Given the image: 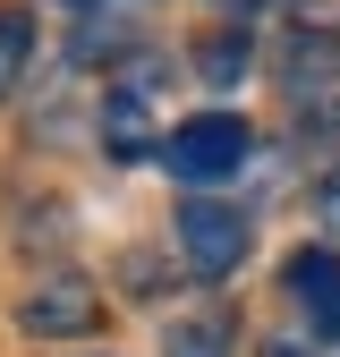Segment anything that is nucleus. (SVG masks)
<instances>
[{
    "label": "nucleus",
    "instance_id": "obj_9",
    "mask_svg": "<svg viewBox=\"0 0 340 357\" xmlns=\"http://www.w3.org/2000/svg\"><path fill=\"white\" fill-rule=\"evenodd\" d=\"M238 68H247V34H212V43H204V77H212V85H230Z\"/></svg>",
    "mask_w": 340,
    "mask_h": 357
},
{
    "label": "nucleus",
    "instance_id": "obj_1",
    "mask_svg": "<svg viewBox=\"0 0 340 357\" xmlns=\"http://www.w3.org/2000/svg\"><path fill=\"white\" fill-rule=\"evenodd\" d=\"M153 153L170 162V178H187V188H212V178H238V170H247L255 128H247L238 111H196V119H179V128H170Z\"/></svg>",
    "mask_w": 340,
    "mask_h": 357
},
{
    "label": "nucleus",
    "instance_id": "obj_7",
    "mask_svg": "<svg viewBox=\"0 0 340 357\" xmlns=\"http://www.w3.org/2000/svg\"><path fill=\"white\" fill-rule=\"evenodd\" d=\"M26 60H34V17L26 9H0V94L26 77Z\"/></svg>",
    "mask_w": 340,
    "mask_h": 357
},
{
    "label": "nucleus",
    "instance_id": "obj_2",
    "mask_svg": "<svg viewBox=\"0 0 340 357\" xmlns=\"http://www.w3.org/2000/svg\"><path fill=\"white\" fill-rule=\"evenodd\" d=\"M179 255L196 264L204 281H222V273H238V255H247V221H238L230 204H212V196L179 204Z\"/></svg>",
    "mask_w": 340,
    "mask_h": 357
},
{
    "label": "nucleus",
    "instance_id": "obj_6",
    "mask_svg": "<svg viewBox=\"0 0 340 357\" xmlns=\"http://www.w3.org/2000/svg\"><path fill=\"white\" fill-rule=\"evenodd\" d=\"M111 153H119V162L145 153V94H137V85H119V94H111Z\"/></svg>",
    "mask_w": 340,
    "mask_h": 357
},
{
    "label": "nucleus",
    "instance_id": "obj_10",
    "mask_svg": "<svg viewBox=\"0 0 340 357\" xmlns=\"http://www.w3.org/2000/svg\"><path fill=\"white\" fill-rule=\"evenodd\" d=\"M323 221L340 230V178H323Z\"/></svg>",
    "mask_w": 340,
    "mask_h": 357
},
{
    "label": "nucleus",
    "instance_id": "obj_8",
    "mask_svg": "<svg viewBox=\"0 0 340 357\" xmlns=\"http://www.w3.org/2000/svg\"><path fill=\"white\" fill-rule=\"evenodd\" d=\"M162 357H230V332L222 324H170Z\"/></svg>",
    "mask_w": 340,
    "mask_h": 357
},
{
    "label": "nucleus",
    "instance_id": "obj_3",
    "mask_svg": "<svg viewBox=\"0 0 340 357\" xmlns=\"http://www.w3.org/2000/svg\"><path fill=\"white\" fill-rule=\"evenodd\" d=\"M102 324V289L94 281H42L26 306H17V332H34V340H77V332H94Z\"/></svg>",
    "mask_w": 340,
    "mask_h": 357
},
{
    "label": "nucleus",
    "instance_id": "obj_4",
    "mask_svg": "<svg viewBox=\"0 0 340 357\" xmlns=\"http://www.w3.org/2000/svg\"><path fill=\"white\" fill-rule=\"evenodd\" d=\"M281 289L298 298V315H307V332L340 340V255L332 247H298L281 264Z\"/></svg>",
    "mask_w": 340,
    "mask_h": 357
},
{
    "label": "nucleus",
    "instance_id": "obj_5",
    "mask_svg": "<svg viewBox=\"0 0 340 357\" xmlns=\"http://www.w3.org/2000/svg\"><path fill=\"white\" fill-rule=\"evenodd\" d=\"M281 77L307 94V85H332L340 77V34H298L289 52H281Z\"/></svg>",
    "mask_w": 340,
    "mask_h": 357
},
{
    "label": "nucleus",
    "instance_id": "obj_11",
    "mask_svg": "<svg viewBox=\"0 0 340 357\" xmlns=\"http://www.w3.org/2000/svg\"><path fill=\"white\" fill-rule=\"evenodd\" d=\"M264 357H307V349H298V340H272V349H264Z\"/></svg>",
    "mask_w": 340,
    "mask_h": 357
},
{
    "label": "nucleus",
    "instance_id": "obj_12",
    "mask_svg": "<svg viewBox=\"0 0 340 357\" xmlns=\"http://www.w3.org/2000/svg\"><path fill=\"white\" fill-rule=\"evenodd\" d=\"M222 9H238V17H247V9H255V0H222Z\"/></svg>",
    "mask_w": 340,
    "mask_h": 357
}]
</instances>
